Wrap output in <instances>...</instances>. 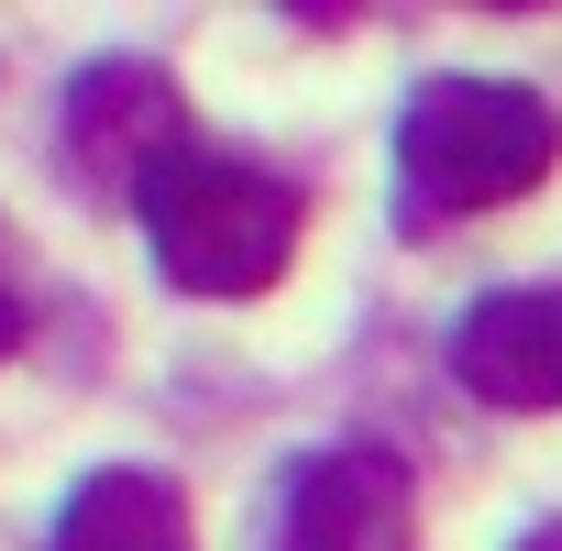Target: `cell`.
<instances>
[{
	"mask_svg": "<svg viewBox=\"0 0 562 551\" xmlns=\"http://www.w3.org/2000/svg\"><path fill=\"white\" fill-rule=\"evenodd\" d=\"M34 342V288H23V243H12V221H0V364H12Z\"/></svg>",
	"mask_w": 562,
	"mask_h": 551,
	"instance_id": "7",
	"label": "cell"
},
{
	"mask_svg": "<svg viewBox=\"0 0 562 551\" xmlns=\"http://www.w3.org/2000/svg\"><path fill=\"white\" fill-rule=\"evenodd\" d=\"M265 551H419V485L386 441H321L276 474Z\"/></svg>",
	"mask_w": 562,
	"mask_h": 551,
	"instance_id": "4",
	"label": "cell"
},
{
	"mask_svg": "<svg viewBox=\"0 0 562 551\" xmlns=\"http://www.w3.org/2000/svg\"><path fill=\"white\" fill-rule=\"evenodd\" d=\"M452 386L507 419L562 408V288H485L452 321Z\"/></svg>",
	"mask_w": 562,
	"mask_h": 551,
	"instance_id": "5",
	"label": "cell"
},
{
	"mask_svg": "<svg viewBox=\"0 0 562 551\" xmlns=\"http://www.w3.org/2000/svg\"><path fill=\"white\" fill-rule=\"evenodd\" d=\"M144 243H155V276L177 299H265L288 276L299 232H310V188L276 177L265 155H232V144H188L144 199H133Z\"/></svg>",
	"mask_w": 562,
	"mask_h": 551,
	"instance_id": "2",
	"label": "cell"
},
{
	"mask_svg": "<svg viewBox=\"0 0 562 551\" xmlns=\"http://www.w3.org/2000/svg\"><path fill=\"white\" fill-rule=\"evenodd\" d=\"M45 551H199V529H188V496L155 463H100V474L67 485Z\"/></svg>",
	"mask_w": 562,
	"mask_h": 551,
	"instance_id": "6",
	"label": "cell"
},
{
	"mask_svg": "<svg viewBox=\"0 0 562 551\" xmlns=\"http://www.w3.org/2000/svg\"><path fill=\"white\" fill-rule=\"evenodd\" d=\"M56 155L100 210H133L177 155H188V100L155 56H89L56 100Z\"/></svg>",
	"mask_w": 562,
	"mask_h": 551,
	"instance_id": "3",
	"label": "cell"
},
{
	"mask_svg": "<svg viewBox=\"0 0 562 551\" xmlns=\"http://www.w3.org/2000/svg\"><path fill=\"white\" fill-rule=\"evenodd\" d=\"M518 551H562V518H540V529H529V540H518Z\"/></svg>",
	"mask_w": 562,
	"mask_h": 551,
	"instance_id": "8",
	"label": "cell"
},
{
	"mask_svg": "<svg viewBox=\"0 0 562 551\" xmlns=\"http://www.w3.org/2000/svg\"><path fill=\"white\" fill-rule=\"evenodd\" d=\"M562 166V111L529 78H419L397 100V210L419 232L529 199Z\"/></svg>",
	"mask_w": 562,
	"mask_h": 551,
	"instance_id": "1",
	"label": "cell"
}]
</instances>
